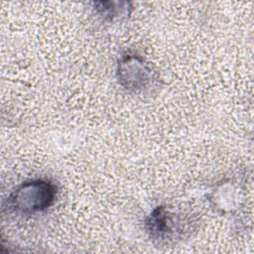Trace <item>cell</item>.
<instances>
[{
    "label": "cell",
    "instance_id": "cell-1",
    "mask_svg": "<svg viewBox=\"0 0 254 254\" xmlns=\"http://www.w3.org/2000/svg\"><path fill=\"white\" fill-rule=\"evenodd\" d=\"M57 186L49 180L33 179L20 184L6 199L4 207L17 215H33L48 209L57 196Z\"/></svg>",
    "mask_w": 254,
    "mask_h": 254
},
{
    "label": "cell",
    "instance_id": "cell-3",
    "mask_svg": "<svg viewBox=\"0 0 254 254\" xmlns=\"http://www.w3.org/2000/svg\"><path fill=\"white\" fill-rule=\"evenodd\" d=\"M117 78L129 92L143 93L155 87L158 77L140 56L133 53L123 55L117 64Z\"/></svg>",
    "mask_w": 254,
    "mask_h": 254
},
{
    "label": "cell",
    "instance_id": "cell-2",
    "mask_svg": "<svg viewBox=\"0 0 254 254\" xmlns=\"http://www.w3.org/2000/svg\"><path fill=\"white\" fill-rule=\"evenodd\" d=\"M190 218L174 212L166 205H160L145 219V228L150 238L159 243L175 242L190 229Z\"/></svg>",
    "mask_w": 254,
    "mask_h": 254
},
{
    "label": "cell",
    "instance_id": "cell-4",
    "mask_svg": "<svg viewBox=\"0 0 254 254\" xmlns=\"http://www.w3.org/2000/svg\"><path fill=\"white\" fill-rule=\"evenodd\" d=\"M96 13L106 21L126 18L131 13V3L127 1H96L92 2Z\"/></svg>",
    "mask_w": 254,
    "mask_h": 254
}]
</instances>
